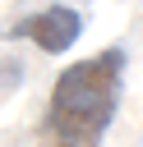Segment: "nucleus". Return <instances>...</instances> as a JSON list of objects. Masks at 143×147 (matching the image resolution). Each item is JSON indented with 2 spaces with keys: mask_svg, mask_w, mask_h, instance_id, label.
<instances>
[{
  "mask_svg": "<svg viewBox=\"0 0 143 147\" xmlns=\"http://www.w3.org/2000/svg\"><path fill=\"white\" fill-rule=\"evenodd\" d=\"M78 32H83V14H78V9H69V5H46V9L28 14V18L14 28V37L32 41V46H37V51H46V55L69 51V46L78 41Z\"/></svg>",
  "mask_w": 143,
  "mask_h": 147,
  "instance_id": "2",
  "label": "nucleus"
},
{
  "mask_svg": "<svg viewBox=\"0 0 143 147\" xmlns=\"http://www.w3.org/2000/svg\"><path fill=\"white\" fill-rule=\"evenodd\" d=\"M120 87H125V51L120 46L74 60L55 78L51 101H46V119H42L46 147H97L115 119Z\"/></svg>",
  "mask_w": 143,
  "mask_h": 147,
  "instance_id": "1",
  "label": "nucleus"
}]
</instances>
